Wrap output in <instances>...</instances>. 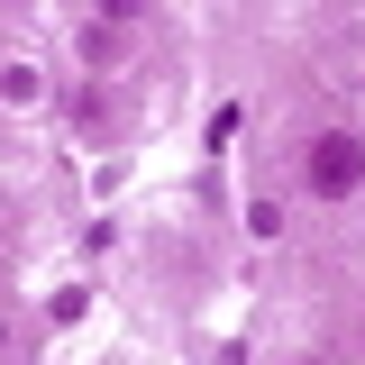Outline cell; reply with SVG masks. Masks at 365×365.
Wrapping results in <instances>:
<instances>
[{"mask_svg":"<svg viewBox=\"0 0 365 365\" xmlns=\"http://www.w3.org/2000/svg\"><path fill=\"white\" fill-rule=\"evenodd\" d=\"M302 365H319V356H302Z\"/></svg>","mask_w":365,"mask_h":365,"instance_id":"3957f363","label":"cell"},{"mask_svg":"<svg viewBox=\"0 0 365 365\" xmlns=\"http://www.w3.org/2000/svg\"><path fill=\"white\" fill-rule=\"evenodd\" d=\"M0 338H9V319H0Z\"/></svg>","mask_w":365,"mask_h":365,"instance_id":"7a4b0ae2","label":"cell"},{"mask_svg":"<svg viewBox=\"0 0 365 365\" xmlns=\"http://www.w3.org/2000/svg\"><path fill=\"white\" fill-rule=\"evenodd\" d=\"M302 174H311V192H319V201H347V192L365 182V146H356L347 128H329V137H311Z\"/></svg>","mask_w":365,"mask_h":365,"instance_id":"6da1fadb","label":"cell"}]
</instances>
